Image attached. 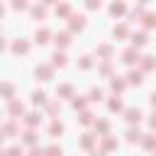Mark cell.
I'll return each instance as SVG.
<instances>
[{
    "label": "cell",
    "mask_w": 156,
    "mask_h": 156,
    "mask_svg": "<svg viewBox=\"0 0 156 156\" xmlns=\"http://www.w3.org/2000/svg\"><path fill=\"white\" fill-rule=\"evenodd\" d=\"M12 51H15V54H27V51H29V44H27L24 39H17V41L12 44Z\"/></svg>",
    "instance_id": "7"
},
{
    "label": "cell",
    "mask_w": 156,
    "mask_h": 156,
    "mask_svg": "<svg viewBox=\"0 0 156 156\" xmlns=\"http://www.w3.org/2000/svg\"><path fill=\"white\" fill-rule=\"evenodd\" d=\"M46 156H63V151H61V146H49Z\"/></svg>",
    "instance_id": "28"
},
{
    "label": "cell",
    "mask_w": 156,
    "mask_h": 156,
    "mask_svg": "<svg viewBox=\"0 0 156 156\" xmlns=\"http://www.w3.org/2000/svg\"><path fill=\"white\" fill-rule=\"evenodd\" d=\"M141 144H144L146 149H156V136H154V134H146V139H141Z\"/></svg>",
    "instance_id": "21"
},
{
    "label": "cell",
    "mask_w": 156,
    "mask_h": 156,
    "mask_svg": "<svg viewBox=\"0 0 156 156\" xmlns=\"http://www.w3.org/2000/svg\"><path fill=\"white\" fill-rule=\"evenodd\" d=\"M144 24H146V27H156V15H154V12H146V15H144Z\"/></svg>",
    "instance_id": "23"
},
{
    "label": "cell",
    "mask_w": 156,
    "mask_h": 156,
    "mask_svg": "<svg viewBox=\"0 0 156 156\" xmlns=\"http://www.w3.org/2000/svg\"><path fill=\"white\" fill-rule=\"evenodd\" d=\"M49 37H51V34H49V29H44V27H41V29H37V34H34V39H37L39 44H46V41H49Z\"/></svg>",
    "instance_id": "12"
},
{
    "label": "cell",
    "mask_w": 156,
    "mask_h": 156,
    "mask_svg": "<svg viewBox=\"0 0 156 156\" xmlns=\"http://www.w3.org/2000/svg\"><path fill=\"white\" fill-rule=\"evenodd\" d=\"M2 156H22V149H20V146H12V149L2 151Z\"/></svg>",
    "instance_id": "27"
},
{
    "label": "cell",
    "mask_w": 156,
    "mask_h": 156,
    "mask_svg": "<svg viewBox=\"0 0 156 156\" xmlns=\"http://www.w3.org/2000/svg\"><path fill=\"white\" fill-rule=\"evenodd\" d=\"M151 105L156 107V93H151Z\"/></svg>",
    "instance_id": "43"
},
{
    "label": "cell",
    "mask_w": 156,
    "mask_h": 156,
    "mask_svg": "<svg viewBox=\"0 0 156 156\" xmlns=\"http://www.w3.org/2000/svg\"><path fill=\"white\" fill-rule=\"evenodd\" d=\"M112 90H115V93H122V90H124V80L112 78Z\"/></svg>",
    "instance_id": "24"
},
{
    "label": "cell",
    "mask_w": 156,
    "mask_h": 156,
    "mask_svg": "<svg viewBox=\"0 0 156 156\" xmlns=\"http://www.w3.org/2000/svg\"><path fill=\"white\" fill-rule=\"evenodd\" d=\"M98 54L105 56V58H110V56H112V46H110V44H102V46H98Z\"/></svg>",
    "instance_id": "19"
},
{
    "label": "cell",
    "mask_w": 156,
    "mask_h": 156,
    "mask_svg": "<svg viewBox=\"0 0 156 156\" xmlns=\"http://www.w3.org/2000/svg\"><path fill=\"white\" fill-rule=\"evenodd\" d=\"M51 73H54V66H49V63H41V66H37V68H34L37 80H49V78H51Z\"/></svg>",
    "instance_id": "2"
},
{
    "label": "cell",
    "mask_w": 156,
    "mask_h": 156,
    "mask_svg": "<svg viewBox=\"0 0 156 156\" xmlns=\"http://www.w3.org/2000/svg\"><path fill=\"white\" fill-rule=\"evenodd\" d=\"M49 134H51V136H56V134L61 136V134H63V124H61V122H51V127H49Z\"/></svg>",
    "instance_id": "16"
},
{
    "label": "cell",
    "mask_w": 156,
    "mask_h": 156,
    "mask_svg": "<svg viewBox=\"0 0 156 156\" xmlns=\"http://www.w3.org/2000/svg\"><path fill=\"white\" fill-rule=\"evenodd\" d=\"M122 61H124L127 66H134V63L141 61V56H139V51L132 46V49H124V51H122Z\"/></svg>",
    "instance_id": "1"
},
{
    "label": "cell",
    "mask_w": 156,
    "mask_h": 156,
    "mask_svg": "<svg viewBox=\"0 0 156 156\" xmlns=\"http://www.w3.org/2000/svg\"><path fill=\"white\" fill-rule=\"evenodd\" d=\"M32 17L34 20H44L46 17V5H34L32 7Z\"/></svg>",
    "instance_id": "9"
},
{
    "label": "cell",
    "mask_w": 156,
    "mask_h": 156,
    "mask_svg": "<svg viewBox=\"0 0 156 156\" xmlns=\"http://www.w3.org/2000/svg\"><path fill=\"white\" fill-rule=\"evenodd\" d=\"M51 66H58V68H63V66H66V54H63V51H56V54L51 56Z\"/></svg>",
    "instance_id": "8"
},
{
    "label": "cell",
    "mask_w": 156,
    "mask_h": 156,
    "mask_svg": "<svg viewBox=\"0 0 156 156\" xmlns=\"http://www.w3.org/2000/svg\"><path fill=\"white\" fill-rule=\"evenodd\" d=\"M124 115H127V122H129V124H134V122L141 119V110H139V107H129Z\"/></svg>",
    "instance_id": "4"
},
{
    "label": "cell",
    "mask_w": 156,
    "mask_h": 156,
    "mask_svg": "<svg viewBox=\"0 0 156 156\" xmlns=\"http://www.w3.org/2000/svg\"><path fill=\"white\" fill-rule=\"evenodd\" d=\"M83 105H85V100H83V98H76V100H73V107H76V110H80Z\"/></svg>",
    "instance_id": "37"
},
{
    "label": "cell",
    "mask_w": 156,
    "mask_h": 156,
    "mask_svg": "<svg viewBox=\"0 0 156 156\" xmlns=\"http://www.w3.org/2000/svg\"><path fill=\"white\" fill-rule=\"evenodd\" d=\"M127 78H129V83H132V85H141V83H144L141 71H129V76H127Z\"/></svg>",
    "instance_id": "10"
},
{
    "label": "cell",
    "mask_w": 156,
    "mask_h": 156,
    "mask_svg": "<svg viewBox=\"0 0 156 156\" xmlns=\"http://www.w3.org/2000/svg\"><path fill=\"white\" fill-rule=\"evenodd\" d=\"M102 98V90L100 88H90V100H100Z\"/></svg>",
    "instance_id": "32"
},
{
    "label": "cell",
    "mask_w": 156,
    "mask_h": 156,
    "mask_svg": "<svg viewBox=\"0 0 156 156\" xmlns=\"http://www.w3.org/2000/svg\"><path fill=\"white\" fill-rule=\"evenodd\" d=\"M80 122H83V124H90V122H93V112H83V115H80Z\"/></svg>",
    "instance_id": "34"
},
{
    "label": "cell",
    "mask_w": 156,
    "mask_h": 156,
    "mask_svg": "<svg viewBox=\"0 0 156 156\" xmlns=\"http://www.w3.org/2000/svg\"><path fill=\"white\" fill-rule=\"evenodd\" d=\"M32 102H34V105H44V102H46V95H44L41 90H34V93H32Z\"/></svg>",
    "instance_id": "14"
},
{
    "label": "cell",
    "mask_w": 156,
    "mask_h": 156,
    "mask_svg": "<svg viewBox=\"0 0 156 156\" xmlns=\"http://www.w3.org/2000/svg\"><path fill=\"white\" fill-rule=\"evenodd\" d=\"M7 112H10V115H20V112H22V102H17V100H10V105H7Z\"/></svg>",
    "instance_id": "15"
},
{
    "label": "cell",
    "mask_w": 156,
    "mask_h": 156,
    "mask_svg": "<svg viewBox=\"0 0 156 156\" xmlns=\"http://www.w3.org/2000/svg\"><path fill=\"white\" fill-rule=\"evenodd\" d=\"M119 110H122V100L119 98H112L110 100V112H119Z\"/></svg>",
    "instance_id": "22"
},
{
    "label": "cell",
    "mask_w": 156,
    "mask_h": 156,
    "mask_svg": "<svg viewBox=\"0 0 156 156\" xmlns=\"http://www.w3.org/2000/svg\"><path fill=\"white\" fill-rule=\"evenodd\" d=\"M71 90H73V88H71L68 83H63V85L58 88V93H61V95H71Z\"/></svg>",
    "instance_id": "36"
},
{
    "label": "cell",
    "mask_w": 156,
    "mask_h": 156,
    "mask_svg": "<svg viewBox=\"0 0 156 156\" xmlns=\"http://www.w3.org/2000/svg\"><path fill=\"white\" fill-rule=\"evenodd\" d=\"M149 39H146V32H136V34H132V44H134V49L136 46H144Z\"/></svg>",
    "instance_id": "6"
},
{
    "label": "cell",
    "mask_w": 156,
    "mask_h": 156,
    "mask_svg": "<svg viewBox=\"0 0 156 156\" xmlns=\"http://www.w3.org/2000/svg\"><path fill=\"white\" fill-rule=\"evenodd\" d=\"M154 156H156V154H154Z\"/></svg>",
    "instance_id": "45"
},
{
    "label": "cell",
    "mask_w": 156,
    "mask_h": 156,
    "mask_svg": "<svg viewBox=\"0 0 156 156\" xmlns=\"http://www.w3.org/2000/svg\"><path fill=\"white\" fill-rule=\"evenodd\" d=\"M93 156H102V154H98V151H95V154H93Z\"/></svg>",
    "instance_id": "44"
},
{
    "label": "cell",
    "mask_w": 156,
    "mask_h": 156,
    "mask_svg": "<svg viewBox=\"0 0 156 156\" xmlns=\"http://www.w3.org/2000/svg\"><path fill=\"white\" fill-rule=\"evenodd\" d=\"M110 12L112 15H122V12H127V5L124 2H115V5H110Z\"/></svg>",
    "instance_id": "17"
},
{
    "label": "cell",
    "mask_w": 156,
    "mask_h": 156,
    "mask_svg": "<svg viewBox=\"0 0 156 156\" xmlns=\"http://www.w3.org/2000/svg\"><path fill=\"white\" fill-rule=\"evenodd\" d=\"M24 141H27V144H34V141H37V132H34V129H27V132H24Z\"/></svg>",
    "instance_id": "25"
},
{
    "label": "cell",
    "mask_w": 156,
    "mask_h": 156,
    "mask_svg": "<svg viewBox=\"0 0 156 156\" xmlns=\"http://www.w3.org/2000/svg\"><path fill=\"white\" fill-rule=\"evenodd\" d=\"M12 93H15V88H12V83H5V98H7V100L12 98Z\"/></svg>",
    "instance_id": "35"
},
{
    "label": "cell",
    "mask_w": 156,
    "mask_h": 156,
    "mask_svg": "<svg viewBox=\"0 0 156 156\" xmlns=\"http://www.w3.org/2000/svg\"><path fill=\"white\" fill-rule=\"evenodd\" d=\"M83 27H85V15H71V29H73V32H76V29L80 32Z\"/></svg>",
    "instance_id": "3"
},
{
    "label": "cell",
    "mask_w": 156,
    "mask_h": 156,
    "mask_svg": "<svg viewBox=\"0 0 156 156\" xmlns=\"http://www.w3.org/2000/svg\"><path fill=\"white\" fill-rule=\"evenodd\" d=\"M141 68L144 71H154L156 68V58L154 56H141Z\"/></svg>",
    "instance_id": "11"
},
{
    "label": "cell",
    "mask_w": 156,
    "mask_h": 156,
    "mask_svg": "<svg viewBox=\"0 0 156 156\" xmlns=\"http://www.w3.org/2000/svg\"><path fill=\"white\" fill-rule=\"evenodd\" d=\"M149 124H151V127H154V129H156V112H154V115H151V117H149Z\"/></svg>",
    "instance_id": "42"
},
{
    "label": "cell",
    "mask_w": 156,
    "mask_h": 156,
    "mask_svg": "<svg viewBox=\"0 0 156 156\" xmlns=\"http://www.w3.org/2000/svg\"><path fill=\"white\" fill-rule=\"evenodd\" d=\"M95 129H98V132H102V134H107V129H110V122H95Z\"/></svg>",
    "instance_id": "31"
},
{
    "label": "cell",
    "mask_w": 156,
    "mask_h": 156,
    "mask_svg": "<svg viewBox=\"0 0 156 156\" xmlns=\"http://www.w3.org/2000/svg\"><path fill=\"white\" fill-rule=\"evenodd\" d=\"M127 141H129V144L141 141V132H139V129H129V132H127Z\"/></svg>",
    "instance_id": "13"
},
{
    "label": "cell",
    "mask_w": 156,
    "mask_h": 156,
    "mask_svg": "<svg viewBox=\"0 0 156 156\" xmlns=\"http://www.w3.org/2000/svg\"><path fill=\"white\" fill-rule=\"evenodd\" d=\"M112 34H115V37H127L129 29H127V24H117V27L112 29Z\"/></svg>",
    "instance_id": "18"
},
{
    "label": "cell",
    "mask_w": 156,
    "mask_h": 156,
    "mask_svg": "<svg viewBox=\"0 0 156 156\" xmlns=\"http://www.w3.org/2000/svg\"><path fill=\"white\" fill-rule=\"evenodd\" d=\"M15 132H17V127H15V122H7V124H5V134H7V136H12Z\"/></svg>",
    "instance_id": "33"
},
{
    "label": "cell",
    "mask_w": 156,
    "mask_h": 156,
    "mask_svg": "<svg viewBox=\"0 0 156 156\" xmlns=\"http://www.w3.org/2000/svg\"><path fill=\"white\" fill-rule=\"evenodd\" d=\"M54 41H56V46H68V44H71V34H68V32H58V34L54 37Z\"/></svg>",
    "instance_id": "5"
},
{
    "label": "cell",
    "mask_w": 156,
    "mask_h": 156,
    "mask_svg": "<svg viewBox=\"0 0 156 156\" xmlns=\"http://www.w3.org/2000/svg\"><path fill=\"white\" fill-rule=\"evenodd\" d=\"M37 122H41V117H39V115H34V112H32V115H27V124H29V127H34Z\"/></svg>",
    "instance_id": "30"
},
{
    "label": "cell",
    "mask_w": 156,
    "mask_h": 156,
    "mask_svg": "<svg viewBox=\"0 0 156 156\" xmlns=\"http://www.w3.org/2000/svg\"><path fill=\"white\" fill-rule=\"evenodd\" d=\"M58 107H61V105H58V102H51V105H49V112H51V115H54V112H58Z\"/></svg>",
    "instance_id": "39"
},
{
    "label": "cell",
    "mask_w": 156,
    "mask_h": 156,
    "mask_svg": "<svg viewBox=\"0 0 156 156\" xmlns=\"http://www.w3.org/2000/svg\"><path fill=\"white\" fill-rule=\"evenodd\" d=\"M56 15H61V17L71 15V5H58V7H56Z\"/></svg>",
    "instance_id": "26"
},
{
    "label": "cell",
    "mask_w": 156,
    "mask_h": 156,
    "mask_svg": "<svg viewBox=\"0 0 156 156\" xmlns=\"http://www.w3.org/2000/svg\"><path fill=\"white\" fill-rule=\"evenodd\" d=\"M78 66H80V68H85V71H88V68H90V66H93V61H90V56H80V63H78Z\"/></svg>",
    "instance_id": "29"
},
{
    "label": "cell",
    "mask_w": 156,
    "mask_h": 156,
    "mask_svg": "<svg viewBox=\"0 0 156 156\" xmlns=\"http://www.w3.org/2000/svg\"><path fill=\"white\" fill-rule=\"evenodd\" d=\"M93 141H95V136H93V134H83L80 146H83V149H90V146H93Z\"/></svg>",
    "instance_id": "20"
},
{
    "label": "cell",
    "mask_w": 156,
    "mask_h": 156,
    "mask_svg": "<svg viewBox=\"0 0 156 156\" xmlns=\"http://www.w3.org/2000/svg\"><path fill=\"white\" fill-rule=\"evenodd\" d=\"M88 7H90V10H100V0H98V2H95V0H93V2H88Z\"/></svg>",
    "instance_id": "41"
},
{
    "label": "cell",
    "mask_w": 156,
    "mask_h": 156,
    "mask_svg": "<svg viewBox=\"0 0 156 156\" xmlns=\"http://www.w3.org/2000/svg\"><path fill=\"white\" fill-rule=\"evenodd\" d=\"M100 71H102L105 76H110V71H112V68H110V63H102V66H100Z\"/></svg>",
    "instance_id": "38"
},
{
    "label": "cell",
    "mask_w": 156,
    "mask_h": 156,
    "mask_svg": "<svg viewBox=\"0 0 156 156\" xmlns=\"http://www.w3.org/2000/svg\"><path fill=\"white\" fill-rule=\"evenodd\" d=\"M12 7H15V10H24V7H27V2H12Z\"/></svg>",
    "instance_id": "40"
}]
</instances>
